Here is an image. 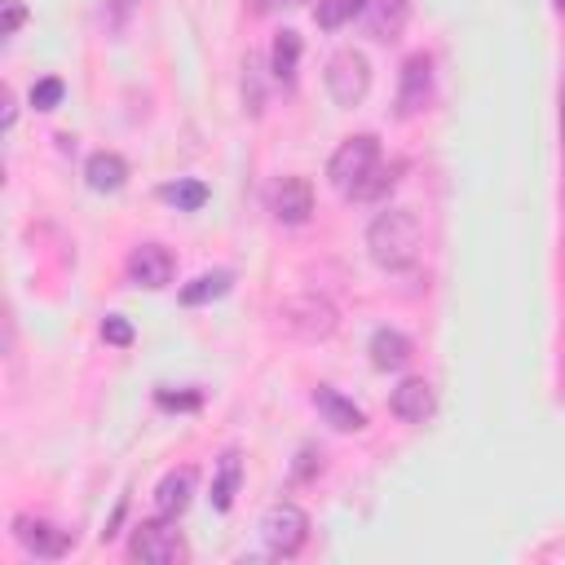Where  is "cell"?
Segmentation results:
<instances>
[{
  "label": "cell",
  "mask_w": 565,
  "mask_h": 565,
  "mask_svg": "<svg viewBox=\"0 0 565 565\" xmlns=\"http://www.w3.org/2000/svg\"><path fill=\"white\" fill-rule=\"evenodd\" d=\"M362 18H366V31L375 40H397L402 26H406V18H411V4L406 0H366Z\"/></svg>",
  "instance_id": "cell-14"
},
{
  "label": "cell",
  "mask_w": 565,
  "mask_h": 565,
  "mask_svg": "<svg viewBox=\"0 0 565 565\" xmlns=\"http://www.w3.org/2000/svg\"><path fill=\"white\" fill-rule=\"evenodd\" d=\"M362 9H366V0H318V9H313V22H318L322 31H335V26L353 22Z\"/></svg>",
  "instance_id": "cell-20"
},
{
  "label": "cell",
  "mask_w": 565,
  "mask_h": 565,
  "mask_svg": "<svg viewBox=\"0 0 565 565\" xmlns=\"http://www.w3.org/2000/svg\"><path fill=\"white\" fill-rule=\"evenodd\" d=\"M313 406H318V411L327 415V424L340 428V433H358V428H366V415H362L349 397H340L335 388H327V384L313 393Z\"/></svg>",
  "instance_id": "cell-15"
},
{
  "label": "cell",
  "mask_w": 565,
  "mask_h": 565,
  "mask_svg": "<svg viewBox=\"0 0 565 565\" xmlns=\"http://www.w3.org/2000/svg\"><path fill=\"white\" fill-rule=\"evenodd\" d=\"M238 481H243V459H238V450H225L221 463H216V477H212V508L216 512H230V503L238 494Z\"/></svg>",
  "instance_id": "cell-17"
},
{
  "label": "cell",
  "mask_w": 565,
  "mask_h": 565,
  "mask_svg": "<svg viewBox=\"0 0 565 565\" xmlns=\"http://www.w3.org/2000/svg\"><path fill=\"white\" fill-rule=\"evenodd\" d=\"M159 194H163L168 203H177L181 212H199V207L207 203V185H203V181H190V177H181V181H168Z\"/></svg>",
  "instance_id": "cell-21"
},
{
  "label": "cell",
  "mask_w": 565,
  "mask_h": 565,
  "mask_svg": "<svg viewBox=\"0 0 565 565\" xmlns=\"http://www.w3.org/2000/svg\"><path fill=\"white\" fill-rule=\"evenodd\" d=\"M84 181L97 194H115V190L128 185V159L115 154V150H93L88 163H84Z\"/></svg>",
  "instance_id": "cell-13"
},
{
  "label": "cell",
  "mask_w": 565,
  "mask_h": 565,
  "mask_svg": "<svg viewBox=\"0 0 565 565\" xmlns=\"http://www.w3.org/2000/svg\"><path fill=\"white\" fill-rule=\"evenodd\" d=\"M433 406H437L433 384L419 380V375H406V380L393 388V397H388V411H393L402 424H424V419H433Z\"/></svg>",
  "instance_id": "cell-11"
},
{
  "label": "cell",
  "mask_w": 565,
  "mask_h": 565,
  "mask_svg": "<svg viewBox=\"0 0 565 565\" xmlns=\"http://www.w3.org/2000/svg\"><path fill=\"white\" fill-rule=\"evenodd\" d=\"M102 335H106L110 344H119V349H124V344H132V327H128L119 313H110V318L102 322Z\"/></svg>",
  "instance_id": "cell-23"
},
{
  "label": "cell",
  "mask_w": 565,
  "mask_h": 565,
  "mask_svg": "<svg viewBox=\"0 0 565 565\" xmlns=\"http://www.w3.org/2000/svg\"><path fill=\"white\" fill-rule=\"evenodd\" d=\"M159 406H199V393H159Z\"/></svg>",
  "instance_id": "cell-25"
},
{
  "label": "cell",
  "mask_w": 565,
  "mask_h": 565,
  "mask_svg": "<svg viewBox=\"0 0 565 565\" xmlns=\"http://www.w3.org/2000/svg\"><path fill=\"white\" fill-rule=\"evenodd\" d=\"M322 79H327V93L335 106H358L371 93V62L358 49H340V53H331Z\"/></svg>",
  "instance_id": "cell-3"
},
{
  "label": "cell",
  "mask_w": 565,
  "mask_h": 565,
  "mask_svg": "<svg viewBox=\"0 0 565 565\" xmlns=\"http://www.w3.org/2000/svg\"><path fill=\"white\" fill-rule=\"evenodd\" d=\"M282 322L300 335V340H327L335 331V305L322 296H296L282 305Z\"/></svg>",
  "instance_id": "cell-6"
},
{
  "label": "cell",
  "mask_w": 565,
  "mask_h": 565,
  "mask_svg": "<svg viewBox=\"0 0 565 565\" xmlns=\"http://www.w3.org/2000/svg\"><path fill=\"white\" fill-rule=\"evenodd\" d=\"M62 93H66V84L49 75V79H40V84H31V106H35V110H53V106L62 102Z\"/></svg>",
  "instance_id": "cell-22"
},
{
  "label": "cell",
  "mask_w": 565,
  "mask_h": 565,
  "mask_svg": "<svg viewBox=\"0 0 565 565\" xmlns=\"http://www.w3.org/2000/svg\"><path fill=\"white\" fill-rule=\"evenodd\" d=\"M22 22H26V9H22V0H4V26H0V35H13Z\"/></svg>",
  "instance_id": "cell-24"
},
{
  "label": "cell",
  "mask_w": 565,
  "mask_h": 565,
  "mask_svg": "<svg viewBox=\"0 0 565 565\" xmlns=\"http://www.w3.org/2000/svg\"><path fill=\"white\" fill-rule=\"evenodd\" d=\"M300 0H252L256 13H278V9H296Z\"/></svg>",
  "instance_id": "cell-26"
},
{
  "label": "cell",
  "mask_w": 565,
  "mask_h": 565,
  "mask_svg": "<svg viewBox=\"0 0 565 565\" xmlns=\"http://www.w3.org/2000/svg\"><path fill=\"white\" fill-rule=\"evenodd\" d=\"M296 62H300V35H296V31L274 35V49H269V71H274V79L291 84V79H296Z\"/></svg>",
  "instance_id": "cell-18"
},
{
  "label": "cell",
  "mask_w": 565,
  "mask_h": 565,
  "mask_svg": "<svg viewBox=\"0 0 565 565\" xmlns=\"http://www.w3.org/2000/svg\"><path fill=\"white\" fill-rule=\"evenodd\" d=\"M128 282H132V287H146V291L168 287V282H172V252L159 247V243L132 247V256H128Z\"/></svg>",
  "instance_id": "cell-10"
},
{
  "label": "cell",
  "mask_w": 565,
  "mask_h": 565,
  "mask_svg": "<svg viewBox=\"0 0 565 565\" xmlns=\"http://www.w3.org/2000/svg\"><path fill=\"white\" fill-rule=\"evenodd\" d=\"M556 13H561V18H565V0H556Z\"/></svg>",
  "instance_id": "cell-29"
},
{
  "label": "cell",
  "mask_w": 565,
  "mask_h": 565,
  "mask_svg": "<svg viewBox=\"0 0 565 565\" xmlns=\"http://www.w3.org/2000/svg\"><path fill=\"white\" fill-rule=\"evenodd\" d=\"M366 252L388 274L415 265V256H419V221H415V212L411 207H384V212H375L371 225H366Z\"/></svg>",
  "instance_id": "cell-2"
},
{
  "label": "cell",
  "mask_w": 565,
  "mask_h": 565,
  "mask_svg": "<svg viewBox=\"0 0 565 565\" xmlns=\"http://www.w3.org/2000/svg\"><path fill=\"white\" fill-rule=\"evenodd\" d=\"M181 556H185V543H181V530L172 525V516L141 521V525L128 534V561L168 565V561H181Z\"/></svg>",
  "instance_id": "cell-5"
},
{
  "label": "cell",
  "mask_w": 565,
  "mask_h": 565,
  "mask_svg": "<svg viewBox=\"0 0 565 565\" xmlns=\"http://www.w3.org/2000/svg\"><path fill=\"white\" fill-rule=\"evenodd\" d=\"M327 181L340 199H375L393 185V177L384 172V159H380V141L371 132L344 137L335 146V154L327 159Z\"/></svg>",
  "instance_id": "cell-1"
},
{
  "label": "cell",
  "mask_w": 565,
  "mask_h": 565,
  "mask_svg": "<svg viewBox=\"0 0 565 565\" xmlns=\"http://www.w3.org/2000/svg\"><path fill=\"white\" fill-rule=\"evenodd\" d=\"M561 146H565V79H561Z\"/></svg>",
  "instance_id": "cell-28"
},
{
  "label": "cell",
  "mask_w": 565,
  "mask_h": 565,
  "mask_svg": "<svg viewBox=\"0 0 565 565\" xmlns=\"http://www.w3.org/2000/svg\"><path fill=\"white\" fill-rule=\"evenodd\" d=\"M305 539H309V516H305V508H296V503H274L265 516H260V543H265V552L269 556H296L300 547H305Z\"/></svg>",
  "instance_id": "cell-4"
},
{
  "label": "cell",
  "mask_w": 565,
  "mask_h": 565,
  "mask_svg": "<svg viewBox=\"0 0 565 565\" xmlns=\"http://www.w3.org/2000/svg\"><path fill=\"white\" fill-rule=\"evenodd\" d=\"M13 115H18V110H13V93L4 88V128H13Z\"/></svg>",
  "instance_id": "cell-27"
},
{
  "label": "cell",
  "mask_w": 565,
  "mask_h": 565,
  "mask_svg": "<svg viewBox=\"0 0 565 565\" xmlns=\"http://www.w3.org/2000/svg\"><path fill=\"white\" fill-rule=\"evenodd\" d=\"M13 539L26 556H40V561H57L71 547V534L57 530L53 521H40V516H13Z\"/></svg>",
  "instance_id": "cell-8"
},
{
  "label": "cell",
  "mask_w": 565,
  "mask_h": 565,
  "mask_svg": "<svg viewBox=\"0 0 565 565\" xmlns=\"http://www.w3.org/2000/svg\"><path fill=\"white\" fill-rule=\"evenodd\" d=\"M230 269H212V274H199L194 282H185L181 287V305H203V300H216V296H225L230 291Z\"/></svg>",
  "instance_id": "cell-19"
},
{
  "label": "cell",
  "mask_w": 565,
  "mask_h": 565,
  "mask_svg": "<svg viewBox=\"0 0 565 565\" xmlns=\"http://www.w3.org/2000/svg\"><path fill=\"white\" fill-rule=\"evenodd\" d=\"M428 97H433V62H428V53H411L397 75V115L402 119L419 115L428 106Z\"/></svg>",
  "instance_id": "cell-7"
},
{
  "label": "cell",
  "mask_w": 565,
  "mask_h": 565,
  "mask_svg": "<svg viewBox=\"0 0 565 565\" xmlns=\"http://www.w3.org/2000/svg\"><path fill=\"white\" fill-rule=\"evenodd\" d=\"M190 490H194V472L190 468H177V472H168L163 481H159V490H154V508H159V516H181L185 508H190Z\"/></svg>",
  "instance_id": "cell-16"
},
{
  "label": "cell",
  "mask_w": 565,
  "mask_h": 565,
  "mask_svg": "<svg viewBox=\"0 0 565 565\" xmlns=\"http://www.w3.org/2000/svg\"><path fill=\"white\" fill-rule=\"evenodd\" d=\"M269 212L278 225H305L313 212V185L305 177H282L269 190Z\"/></svg>",
  "instance_id": "cell-9"
},
{
  "label": "cell",
  "mask_w": 565,
  "mask_h": 565,
  "mask_svg": "<svg viewBox=\"0 0 565 565\" xmlns=\"http://www.w3.org/2000/svg\"><path fill=\"white\" fill-rule=\"evenodd\" d=\"M366 353H371V366H375V371H402V366L411 362L415 344H411V335L397 331V327H375Z\"/></svg>",
  "instance_id": "cell-12"
}]
</instances>
